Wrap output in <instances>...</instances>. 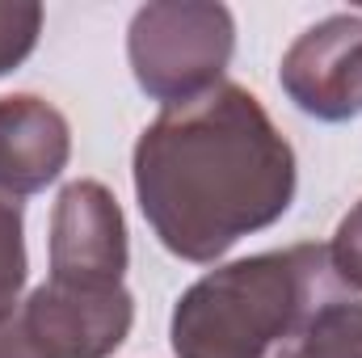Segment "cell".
Segmentation results:
<instances>
[{"label":"cell","mask_w":362,"mask_h":358,"mask_svg":"<svg viewBox=\"0 0 362 358\" xmlns=\"http://www.w3.org/2000/svg\"><path fill=\"white\" fill-rule=\"evenodd\" d=\"M131 178L156 241L211 266L291 211L299 165L257 93L223 81L198 101L165 105L139 131Z\"/></svg>","instance_id":"obj_1"},{"label":"cell","mask_w":362,"mask_h":358,"mask_svg":"<svg viewBox=\"0 0 362 358\" xmlns=\"http://www.w3.org/2000/svg\"><path fill=\"white\" fill-rule=\"evenodd\" d=\"M346 287L329 245L240 258L185 287L169 321L177 358H286L308 321Z\"/></svg>","instance_id":"obj_2"},{"label":"cell","mask_w":362,"mask_h":358,"mask_svg":"<svg viewBox=\"0 0 362 358\" xmlns=\"http://www.w3.org/2000/svg\"><path fill=\"white\" fill-rule=\"evenodd\" d=\"M232 51V8L211 0H152L135 8L127 30L131 76L160 105H185L219 89Z\"/></svg>","instance_id":"obj_3"},{"label":"cell","mask_w":362,"mask_h":358,"mask_svg":"<svg viewBox=\"0 0 362 358\" xmlns=\"http://www.w3.org/2000/svg\"><path fill=\"white\" fill-rule=\"evenodd\" d=\"M51 278L59 287H127L131 245L118 198L93 178L68 181L51 211Z\"/></svg>","instance_id":"obj_4"},{"label":"cell","mask_w":362,"mask_h":358,"mask_svg":"<svg viewBox=\"0 0 362 358\" xmlns=\"http://www.w3.org/2000/svg\"><path fill=\"white\" fill-rule=\"evenodd\" d=\"M278 85L320 122H350L362 114V13H333L308 25L278 64Z\"/></svg>","instance_id":"obj_5"},{"label":"cell","mask_w":362,"mask_h":358,"mask_svg":"<svg viewBox=\"0 0 362 358\" xmlns=\"http://www.w3.org/2000/svg\"><path fill=\"white\" fill-rule=\"evenodd\" d=\"M25 329L55 358H110L135 325V299L127 287H59L42 282L17 304Z\"/></svg>","instance_id":"obj_6"},{"label":"cell","mask_w":362,"mask_h":358,"mask_svg":"<svg viewBox=\"0 0 362 358\" xmlns=\"http://www.w3.org/2000/svg\"><path fill=\"white\" fill-rule=\"evenodd\" d=\"M72 161L68 118L34 93L0 97V194H42Z\"/></svg>","instance_id":"obj_7"},{"label":"cell","mask_w":362,"mask_h":358,"mask_svg":"<svg viewBox=\"0 0 362 358\" xmlns=\"http://www.w3.org/2000/svg\"><path fill=\"white\" fill-rule=\"evenodd\" d=\"M286 358H362V295H333Z\"/></svg>","instance_id":"obj_8"},{"label":"cell","mask_w":362,"mask_h":358,"mask_svg":"<svg viewBox=\"0 0 362 358\" xmlns=\"http://www.w3.org/2000/svg\"><path fill=\"white\" fill-rule=\"evenodd\" d=\"M30 258H25V215L21 198L0 194V312L17 308V295L25 287Z\"/></svg>","instance_id":"obj_9"},{"label":"cell","mask_w":362,"mask_h":358,"mask_svg":"<svg viewBox=\"0 0 362 358\" xmlns=\"http://www.w3.org/2000/svg\"><path fill=\"white\" fill-rule=\"evenodd\" d=\"M42 34V4L38 0H0V76L21 68Z\"/></svg>","instance_id":"obj_10"},{"label":"cell","mask_w":362,"mask_h":358,"mask_svg":"<svg viewBox=\"0 0 362 358\" xmlns=\"http://www.w3.org/2000/svg\"><path fill=\"white\" fill-rule=\"evenodd\" d=\"M329 262L333 274L346 291L362 295V198L346 211V219L337 224L333 241H329Z\"/></svg>","instance_id":"obj_11"},{"label":"cell","mask_w":362,"mask_h":358,"mask_svg":"<svg viewBox=\"0 0 362 358\" xmlns=\"http://www.w3.org/2000/svg\"><path fill=\"white\" fill-rule=\"evenodd\" d=\"M0 358H55L21 321L17 308L0 312Z\"/></svg>","instance_id":"obj_12"}]
</instances>
